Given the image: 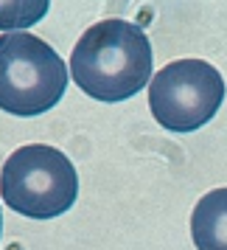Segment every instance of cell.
<instances>
[{"label":"cell","instance_id":"1","mask_svg":"<svg viewBox=\"0 0 227 250\" xmlns=\"http://www.w3.org/2000/svg\"><path fill=\"white\" fill-rule=\"evenodd\" d=\"M73 82L95 102L132 99L151 82V42L143 28L110 17L90 25L70 54Z\"/></svg>","mask_w":227,"mask_h":250},{"label":"cell","instance_id":"2","mask_svg":"<svg viewBox=\"0 0 227 250\" xmlns=\"http://www.w3.org/2000/svg\"><path fill=\"white\" fill-rule=\"evenodd\" d=\"M68 87V65L45 40L12 31L0 34V110L42 115L57 107Z\"/></svg>","mask_w":227,"mask_h":250},{"label":"cell","instance_id":"3","mask_svg":"<svg viewBox=\"0 0 227 250\" xmlns=\"http://www.w3.org/2000/svg\"><path fill=\"white\" fill-rule=\"evenodd\" d=\"M0 194L12 211L28 219H54L76 203L79 174L65 152L45 144H28L3 163Z\"/></svg>","mask_w":227,"mask_h":250},{"label":"cell","instance_id":"4","mask_svg":"<svg viewBox=\"0 0 227 250\" xmlns=\"http://www.w3.org/2000/svg\"><path fill=\"white\" fill-rule=\"evenodd\" d=\"M225 102L222 73L202 59L169 62L149 82V107L163 129L193 132L205 126Z\"/></svg>","mask_w":227,"mask_h":250},{"label":"cell","instance_id":"5","mask_svg":"<svg viewBox=\"0 0 227 250\" xmlns=\"http://www.w3.org/2000/svg\"><path fill=\"white\" fill-rule=\"evenodd\" d=\"M196 250H227V188L208 191L191 214Z\"/></svg>","mask_w":227,"mask_h":250},{"label":"cell","instance_id":"6","mask_svg":"<svg viewBox=\"0 0 227 250\" xmlns=\"http://www.w3.org/2000/svg\"><path fill=\"white\" fill-rule=\"evenodd\" d=\"M48 12V3H0V28H23Z\"/></svg>","mask_w":227,"mask_h":250},{"label":"cell","instance_id":"7","mask_svg":"<svg viewBox=\"0 0 227 250\" xmlns=\"http://www.w3.org/2000/svg\"><path fill=\"white\" fill-rule=\"evenodd\" d=\"M0 233H3V214H0Z\"/></svg>","mask_w":227,"mask_h":250}]
</instances>
